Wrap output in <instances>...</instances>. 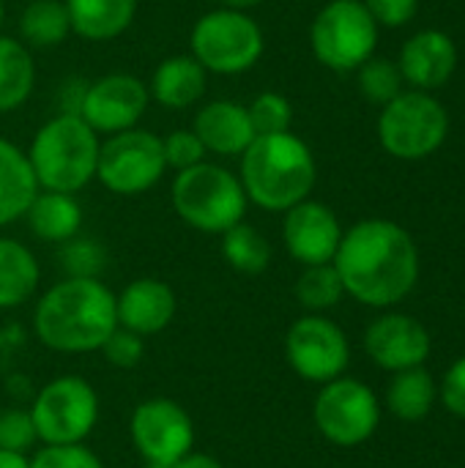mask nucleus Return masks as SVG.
I'll use <instances>...</instances> for the list:
<instances>
[{
    "label": "nucleus",
    "mask_w": 465,
    "mask_h": 468,
    "mask_svg": "<svg viewBox=\"0 0 465 468\" xmlns=\"http://www.w3.org/2000/svg\"><path fill=\"white\" fill-rule=\"evenodd\" d=\"M334 269L345 293L367 307L403 302L419 280V252L406 228L389 219H365L343 233Z\"/></svg>",
    "instance_id": "f257e3e1"
},
{
    "label": "nucleus",
    "mask_w": 465,
    "mask_h": 468,
    "mask_svg": "<svg viewBox=\"0 0 465 468\" xmlns=\"http://www.w3.org/2000/svg\"><path fill=\"white\" fill-rule=\"evenodd\" d=\"M118 329L115 296L99 277H66L36 304L33 332L58 354H90Z\"/></svg>",
    "instance_id": "f03ea898"
},
{
    "label": "nucleus",
    "mask_w": 465,
    "mask_h": 468,
    "mask_svg": "<svg viewBox=\"0 0 465 468\" xmlns=\"http://www.w3.org/2000/svg\"><path fill=\"white\" fill-rule=\"evenodd\" d=\"M315 156L291 132L260 134L241 154V186L247 200L266 211H288L307 200L315 186Z\"/></svg>",
    "instance_id": "7ed1b4c3"
},
{
    "label": "nucleus",
    "mask_w": 465,
    "mask_h": 468,
    "mask_svg": "<svg viewBox=\"0 0 465 468\" xmlns=\"http://www.w3.org/2000/svg\"><path fill=\"white\" fill-rule=\"evenodd\" d=\"M99 148V134L77 112H60L47 121L27 151L38 189L66 195L85 189L96 178Z\"/></svg>",
    "instance_id": "20e7f679"
},
{
    "label": "nucleus",
    "mask_w": 465,
    "mask_h": 468,
    "mask_svg": "<svg viewBox=\"0 0 465 468\" xmlns=\"http://www.w3.org/2000/svg\"><path fill=\"white\" fill-rule=\"evenodd\" d=\"M170 195L175 214L189 228L219 236L244 219L249 203L241 178L211 162L181 170L173 181Z\"/></svg>",
    "instance_id": "39448f33"
},
{
    "label": "nucleus",
    "mask_w": 465,
    "mask_h": 468,
    "mask_svg": "<svg viewBox=\"0 0 465 468\" xmlns=\"http://www.w3.org/2000/svg\"><path fill=\"white\" fill-rule=\"evenodd\" d=\"M192 58L214 74H244L263 55V30L236 8H217L203 14L189 33Z\"/></svg>",
    "instance_id": "423d86ee"
},
{
    "label": "nucleus",
    "mask_w": 465,
    "mask_h": 468,
    "mask_svg": "<svg viewBox=\"0 0 465 468\" xmlns=\"http://www.w3.org/2000/svg\"><path fill=\"white\" fill-rule=\"evenodd\" d=\"M449 132V115L444 104L428 90H403L384 104L378 118V140L386 154L397 159H425L441 148Z\"/></svg>",
    "instance_id": "0eeeda50"
},
{
    "label": "nucleus",
    "mask_w": 465,
    "mask_h": 468,
    "mask_svg": "<svg viewBox=\"0 0 465 468\" xmlns=\"http://www.w3.org/2000/svg\"><path fill=\"white\" fill-rule=\"evenodd\" d=\"M30 420L44 447L82 444L99 422V395L82 376H58L36 395Z\"/></svg>",
    "instance_id": "6e6552de"
},
{
    "label": "nucleus",
    "mask_w": 465,
    "mask_h": 468,
    "mask_svg": "<svg viewBox=\"0 0 465 468\" xmlns=\"http://www.w3.org/2000/svg\"><path fill=\"white\" fill-rule=\"evenodd\" d=\"M310 44L323 66L334 71H354L373 58L378 22L362 0H332L318 11L310 27Z\"/></svg>",
    "instance_id": "1a4fd4ad"
},
{
    "label": "nucleus",
    "mask_w": 465,
    "mask_h": 468,
    "mask_svg": "<svg viewBox=\"0 0 465 468\" xmlns=\"http://www.w3.org/2000/svg\"><path fill=\"white\" fill-rule=\"evenodd\" d=\"M167 170L162 137L145 129H126L110 134L99 148L96 178L104 189L115 195H140L148 192Z\"/></svg>",
    "instance_id": "9d476101"
},
{
    "label": "nucleus",
    "mask_w": 465,
    "mask_h": 468,
    "mask_svg": "<svg viewBox=\"0 0 465 468\" xmlns=\"http://www.w3.org/2000/svg\"><path fill=\"white\" fill-rule=\"evenodd\" d=\"M312 417L326 441L337 447H359L375 433L381 422V406L370 387L340 376L323 384L321 395L315 398Z\"/></svg>",
    "instance_id": "9b49d317"
},
{
    "label": "nucleus",
    "mask_w": 465,
    "mask_h": 468,
    "mask_svg": "<svg viewBox=\"0 0 465 468\" xmlns=\"http://www.w3.org/2000/svg\"><path fill=\"white\" fill-rule=\"evenodd\" d=\"M129 433L148 468H170L195 450V422L170 398L143 400L132 414Z\"/></svg>",
    "instance_id": "f8f14e48"
},
{
    "label": "nucleus",
    "mask_w": 465,
    "mask_h": 468,
    "mask_svg": "<svg viewBox=\"0 0 465 468\" xmlns=\"http://www.w3.org/2000/svg\"><path fill=\"white\" fill-rule=\"evenodd\" d=\"M285 356L296 370V376H301L304 381L329 384L340 378L343 370L348 367L351 346L345 332L334 321L310 313L288 329Z\"/></svg>",
    "instance_id": "ddd939ff"
},
{
    "label": "nucleus",
    "mask_w": 465,
    "mask_h": 468,
    "mask_svg": "<svg viewBox=\"0 0 465 468\" xmlns=\"http://www.w3.org/2000/svg\"><path fill=\"white\" fill-rule=\"evenodd\" d=\"M151 101L148 85L132 74H107L85 85L77 115L99 134L134 129Z\"/></svg>",
    "instance_id": "4468645a"
},
{
    "label": "nucleus",
    "mask_w": 465,
    "mask_h": 468,
    "mask_svg": "<svg viewBox=\"0 0 465 468\" xmlns=\"http://www.w3.org/2000/svg\"><path fill=\"white\" fill-rule=\"evenodd\" d=\"M340 239H343V228L329 206L307 197L285 211L282 241L299 263L304 266L332 263Z\"/></svg>",
    "instance_id": "2eb2a0df"
},
{
    "label": "nucleus",
    "mask_w": 465,
    "mask_h": 468,
    "mask_svg": "<svg viewBox=\"0 0 465 468\" xmlns=\"http://www.w3.org/2000/svg\"><path fill=\"white\" fill-rule=\"evenodd\" d=\"M365 348L378 367L400 373L422 367V362L430 356V335L417 318L392 313L370 324Z\"/></svg>",
    "instance_id": "dca6fc26"
},
{
    "label": "nucleus",
    "mask_w": 465,
    "mask_h": 468,
    "mask_svg": "<svg viewBox=\"0 0 465 468\" xmlns=\"http://www.w3.org/2000/svg\"><path fill=\"white\" fill-rule=\"evenodd\" d=\"M175 310H178L175 291L167 282L153 280V277H140L115 296L118 326L140 337L164 332L173 324Z\"/></svg>",
    "instance_id": "f3484780"
},
{
    "label": "nucleus",
    "mask_w": 465,
    "mask_h": 468,
    "mask_svg": "<svg viewBox=\"0 0 465 468\" xmlns=\"http://www.w3.org/2000/svg\"><path fill=\"white\" fill-rule=\"evenodd\" d=\"M397 66L403 80L417 85L419 90L439 88L455 74L458 66L455 41L441 30H422L406 41Z\"/></svg>",
    "instance_id": "a211bd4d"
},
{
    "label": "nucleus",
    "mask_w": 465,
    "mask_h": 468,
    "mask_svg": "<svg viewBox=\"0 0 465 468\" xmlns=\"http://www.w3.org/2000/svg\"><path fill=\"white\" fill-rule=\"evenodd\" d=\"M192 132L200 137L206 151L219 156H238L255 140V129L249 123L247 107L230 99H217L200 107Z\"/></svg>",
    "instance_id": "6ab92c4d"
},
{
    "label": "nucleus",
    "mask_w": 465,
    "mask_h": 468,
    "mask_svg": "<svg viewBox=\"0 0 465 468\" xmlns=\"http://www.w3.org/2000/svg\"><path fill=\"white\" fill-rule=\"evenodd\" d=\"M206 74L208 71L192 55H173L156 66L148 93L167 110H184L203 99Z\"/></svg>",
    "instance_id": "aec40b11"
},
{
    "label": "nucleus",
    "mask_w": 465,
    "mask_h": 468,
    "mask_svg": "<svg viewBox=\"0 0 465 468\" xmlns=\"http://www.w3.org/2000/svg\"><path fill=\"white\" fill-rule=\"evenodd\" d=\"M36 195L38 184L27 154L0 137V228L22 219Z\"/></svg>",
    "instance_id": "412c9836"
},
{
    "label": "nucleus",
    "mask_w": 465,
    "mask_h": 468,
    "mask_svg": "<svg viewBox=\"0 0 465 468\" xmlns=\"http://www.w3.org/2000/svg\"><path fill=\"white\" fill-rule=\"evenodd\" d=\"M71 30L88 41L121 36L137 14V0H63Z\"/></svg>",
    "instance_id": "4be33fe9"
},
{
    "label": "nucleus",
    "mask_w": 465,
    "mask_h": 468,
    "mask_svg": "<svg viewBox=\"0 0 465 468\" xmlns=\"http://www.w3.org/2000/svg\"><path fill=\"white\" fill-rule=\"evenodd\" d=\"M25 219L41 241L63 244L74 239L82 228V208L74 200V195L66 192H47L38 189L33 203L25 211Z\"/></svg>",
    "instance_id": "5701e85b"
},
{
    "label": "nucleus",
    "mask_w": 465,
    "mask_h": 468,
    "mask_svg": "<svg viewBox=\"0 0 465 468\" xmlns=\"http://www.w3.org/2000/svg\"><path fill=\"white\" fill-rule=\"evenodd\" d=\"M36 255L16 239H0V310L25 304L38 288Z\"/></svg>",
    "instance_id": "b1692460"
},
{
    "label": "nucleus",
    "mask_w": 465,
    "mask_h": 468,
    "mask_svg": "<svg viewBox=\"0 0 465 468\" xmlns=\"http://www.w3.org/2000/svg\"><path fill=\"white\" fill-rule=\"evenodd\" d=\"M36 85L33 55L25 41L0 36V112H11L27 101Z\"/></svg>",
    "instance_id": "393cba45"
},
{
    "label": "nucleus",
    "mask_w": 465,
    "mask_h": 468,
    "mask_svg": "<svg viewBox=\"0 0 465 468\" xmlns=\"http://www.w3.org/2000/svg\"><path fill=\"white\" fill-rule=\"evenodd\" d=\"M71 33L69 11L63 0H30L19 16V36L27 47L52 49Z\"/></svg>",
    "instance_id": "a878e982"
},
{
    "label": "nucleus",
    "mask_w": 465,
    "mask_h": 468,
    "mask_svg": "<svg viewBox=\"0 0 465 468\" xmlns=\"http://www.w3.org/2000/svg\"><path fill=\"white\" fill-rule=\"evenodd\" d=\"M433 398H436V384L433 376L422 367H411V370H400L389 387L386 403L389 411L403 420V422H419L430 414L433 409Z\"/></svg>",
    "instance_id": "bb28decb"
},
{
    "label": "nucleus",
    "mask_w": 465,
    "mask_h": 468,
    "mask_svg": "<svg viewBox=\"0 0 465 468\" xmlns=\"http://www.w3.org/2000/svg\"><path fill=\"white\" fill-rule=\"evenodd\" d=\"M222 255L238 274L255 277L269 269L271 244L255 225H247L241 219L238 225H233L230 230L222 233Z\"/></svg>",
    "instance_id": "cd10ccee"
},
{
    "label": "nucleus",
    "mask_w": 465,
    "mask_h": 468,
    "mask_svg": "<svg viewBox=\"0 0 465 468\" xmlns=\"http://www.w3.org/2000/svg\"><path fill=\"white\" fill-rule=\"evenodd\" d=\"M343 293H345V288H343V280H340L334 263L307 266L296 282V299L310 313H323V310L334 307L343 299Z\"/></svg>",
    "instance_id": "c85d7f7f"
},
{
    "label": "nucleus",
    "mask_w": 465,
    "mask_h": 468,
    "mask_svg": "<svg viewBox=\"0 0 465 468\" xmlns=\"http://www.w3.org/2000/svg\"><path fill=\"white\" fill-rule=\"evenodd\" d=\"M359 88L362 93L375 101V104H389L395 96L403 93V74H400V66L386 60V58H367L359 69Z\"/></svg>",
    "instance_id": "c756f323"
},
{
    "label": "nucleus",
    "mask_w": 465,
    "mask_h": 468,
    "mask_svg": "<svg viewBox=\"0 0 465 468\" xmlns=\"http://www.w3.org/2000/svg\"><path fill=\"white\" fill-rule=\"evenodd\" d=\"M249 112V123L255 129V137L260 134H280V132H291V121H293V107L291 101L277 93V90H266L260 96L252 99V104H247Z\"/></svg>",
    "instance_id": "7c9ffc66"
},
{
    "label": "nucleus",
    "mask_w": 465,
    "mask_h": 468,
    "mask_svg": "<svg viewBox=\"0 0 465 468\" xmlns=\"http://www.w3.org/2000/svg\"><path fill=\"white\" fill-rule=\"evenodd\" d=\"M104 247L93 239H69L60 250V266L66 277H99L104 269Z\"/></svg>",
    "instance_id": "2f4dec72"
},
{
    "label": "nucleus",
    "mask_w": 465,
    "mask_h": 468,
    "mask_svg": "<svg viewBox=\"0 0 465 468\" xmlns=\"http://www.w3.org/2000/svg\"><path fill=\"white\" fill-rule=\"evenodd\" d=\"M36 441L38 436H36L30 411H22V409L0 411V450L27 455V450H33Z\"/></svg>",
    "instance_id": "473e14b6"
},
{
    "label": "nucleus",
    "mask_w": 465,
    "mask_h": 468,
    "mask_svg": "<svg viewBox=\"0 0 465 468\" xmlns=\"http://www.w3.org/2000/svg\"><path fill=\"white\" fill-rule=\"evenodd\" d=\"M162 148H164V162L167 167H173L175 173L186 170V167H195L206 159V148L200 143V137L192 132V129H178V132H170L167 137H162Z\"/></svg>",
    "instance_id": "72a5a7b5"
},
{
    "label": "nucleus",
    "mask_w": 465,
    "mask_h": 468,
    "mask_svg": "<svg viewBox=\"0 0 465 468\" xmlns=\"http://www.w3.org/2000/svg\"><path fill=\"white\" fill-rule=\"evenodd\" d=\"M99 351L104 354V359H107L112 367H118V370H132V367H137V365L143 362V356H145V343H143L140 335H134V332L118 326V329L104 340V346H101Z\"/></svg>",
    "instance_id": "f704fd0d"
},
{
    "label": "nucleus",
    "mask_w": 465,
    "mask_h": 468,
    "mask_svg": "<svg viewBox=\"0 0 465 468\" xmlns=\"http://www.w3.org/2000/svg\"><path fill=\"white\" fill-rule=\"evenodd\" d=\"M30 468H104V463L82 444L44 447L30 458Z\"/></svg>",
    "instance_id": "c9c22d12"
},
{
    "label": "nucleus",
    "mask_w": 465,
    "mask_h": 468,
    "mask_svg": "<svg viewBox=\"0 0 465 468\" xmlns=\"http://www.w3.org/2000/svg\"><path fill=\"white\" fill-rule=\"evenodd\" d=\"M370 16L384 27H403L414 19L419 0H362Z\"/></svg>",
    "instance_id": "e433bc0d"
},
{
    "label": "nucleus",
    "mask_w": 465,
    "mask_h": 468,
    "mask_svg": "<svg viewBox=\"0 0 465 468\" xmlns=\"http://www.w3.org/2000/svg\"><path fill=\"white\" fill-rule=\"evenodd\" d=\"M441 400L444 406L455 414V417H463L465 420V356L458 359L449 373L444 376V384H441Z\"/></svg>",
    "instance_id": "4c0bfd02"
},
{
    "label": "nucleus",
    "mask_w": 465,
    "mask_h": 468,
    "mask_svg": "<svg viewBox=\"0 0 465 468\" xmlns=\"http://www.w3.org/2000/svg\"><path fill=\"white\" fill-rule=\"evenodd\" d=\"M170 468H225L214 455H206V452H189V455H184L178 463H173Z\"/></svg>",
    "instance_id": "58836bf2"
},
{
    "label": "nucleus",
    "mask_w": 465,
    "mask_h": 468,
    "mask_svg": "<svg viewBox=\"0 0 465 468\" xmlns=\"http://www.w3.org/2000/svg\"><path fill=\"white\" fill-rule=\"evenodd\" d=\"M0 468H30V458L22 455V452L0 450Z\"/></svg>",
    "instance_id": "ea45409f"
},
{
    "label": "nucleus",
    "mask_w": 465,
    "mask_h": 468,
    "mask_svg": "<svg viewBox=\"0 0 465 468\" xmlns=\"http://www.w3.org/2000/svg\"><path fill=\"white\" fill-rule=\"evenodd\" d=\"M225 8H236V11H247V8H255L260 5L263 0H219Z\"/></svg>",
    "instance_id": "a19ab883"
},
{
    "label": "nucleus",
    "mask_w": 465,
    "mask_h": 468,
    "mask_svg": "<svg viewBox=\"0 0 465 468\" xmlns=\"http://www.w3.org/2000/svg\"><path fill=\"white\" fill-rule=\"evenodd\" d=\"M3 16H5V5H3V0H0V25H3Z\"/></svg>",
    "instance_id": "79ce46f5"
}]
</instances>
